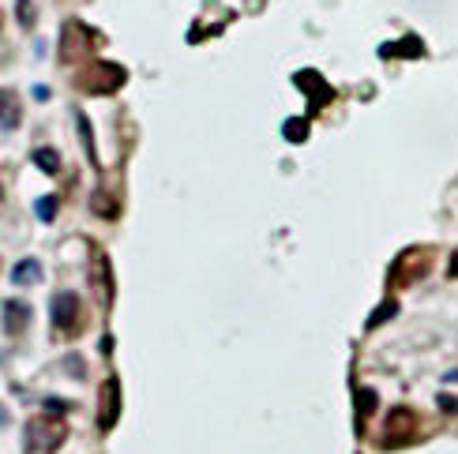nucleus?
Returning a JSON list of instances; mask_svg holds the SVG:
<instances>
[{
  "mask_svg": "<svg viewBox=\"0 0 458 454\" xmlns=\"http://www.w3.org/2000/svg\"><path fill=\"white\" fill-rule=\"evenodd\" d=\"M68 439V425L53 413H38L27 420V450L30 454H53Z\"/></svg>",
  "mask_w": 458,
  "mask_h": 454,
  "instance_id": "f257e3e1",
  "label": "nucleus"
},
{
  "mask_svg": "<svg viewBox=\"0 0 458 454\" xmlns=\"http://www.w3.org/2000/svg\"><path fill=\"white\" fill-rule=\"evenodd\" d=\"M128 79V72L121 68V64H109V60H94V64H86V68L75 75V86L86 94H113V91H121Z\"/></svg>",
  "mask_w": 458,
  "mask_h": 454,
  "instance_id": "f03ea898",
  "label": "nucleus"
},
{
  "mask_svg": "<svg viewBox=\"0 0 458 454\" xmlns=\"http://www.w3.org/2000/svg\"><path fill=\"white\" fill-rule=\"evenodd\" d=\"M49 319H53V331L64 334V338L79 334L83 331V300H79V293H68V289H64V293L53 297Z\"/></svg>",
  "mask_w": 458,
  "mask_h": 454,
  "instance_id": "7ed1b4c3",
  "label": "nucleus"
},
{
  "mask_svg": "<svg viewBox=\"0 0 458 454\" xmlns=\"http://www.w3.org/2000/svg\"><path fill=\"white\" fill-rule=\"evenodd\" d=\"M432 270V248H413V252H402L398 263L391 267V286H410L424 278Z\"/></svg>",
  "mask_w": 458,
  "mask_h": 454,
  "instance_id": "20e7f679",
  "label": "nucleus"
},
{
  "mask_svg": "<svg viewBox=\"0 0 458 454\" xmlns=\"http://www.w3.org/2000/svg\"><path fill=\"white\" fill-rule=\"evenodd\" d=\"M91 41L94 34L86 30L79 19H68V23L60 27V41H57V53H60V60L64 64H75V60H83L86 53H91Z\"/></svg>",
  "mask_w": 458,
  "mask_h": 454,
  "instance_id": "39448f33",
  "label": "nucleus"
},
{
  "mask_svg": "<svg viewBox=\"0 0 458 454\" xmlns=\"http://www.w3.org/2000/svg\"><path fill=\"white\" fill-rule=\"evenodd\" d=\"M413 432H417V413L406 406H398V409H391L387 420H384V447H402V443H410L413 439Z\"/></svg>",
  "mask_w": 458,
  "mask_h": 454,
  "instance_id": "423d86ee",
  "label": "nucleus"
},
{
  "mask_svg": "<svg viewBox=\"0 0 458 454\" xmlns=\"http://www.w3.org/2000/svg\"><path fill=\"white\" fill-rule=\"evenodd\" d=\"M121 420V380L109 375L102 383V398H98V428L113 432V425Z\"/></svg>",
  "mask_w": 458,
  "mask_h": 454,
  "instance_id": "0eeeda50",
  "label": "nucleus"
},
{
  "mask_svg": "<svg viewBox=\"0 0 458 454\" xmlns=\"http://www.w3.org/2000/svg\"><path fill=\"white\" fill-rule=\"evenodd\" d=\"M91 289L98 293L102 305H113V267H109L105 252H91Z\"/></svg>",
  "mask_w": 458,
  "mask_h": 454,
  "instance_id": "6e6552de",
  "label": "nucleus"
},
{
  "mask_svg": "<svg viewBox=\"0 0 458 454\" xmlns=\"http://www.w3.org/2000/svg\"><path fill=\"white\" fill-rule=\"evenodd\" d=\"M297 86H301L304 94H312V102H308V109H312V113L334 98V91H331V86H327L315 72H297Z\"/></svg>",
  "mask_w": 458,
  "mask_h": 454,
  "instance_id": "1a4fd4ad",
  "label": "nucleus"
},
{
  "mask_svg": "<svg viewBox=\"0 0 458 454\" xmlns=\"http://www.w3.org/2000/svg\"><path fill=\"white\" fill-rule=\"evenodd\" d=\"M19 121H23V105H19V94L12 91V86H0V128H19Z\"/></svg>",
  "mask_w": 458,
  "mask_h": 454,
  "instance_id": "9d476101",
  "label": "nucleus"
},
{
  "mask_svg": "<svg viewBox=\"0 0 458 454\" xmlns=\"http://www.w3.org/2000/svg\"><path fill=\"white\" fill-rule=\"evenodd\" d=\"M27 323H30V308L23 305V300H8L4 305V331L15 338V334L27 331Z\"/></svg>",
  "mask_w": 458,
  "mask_h": 454,
  "instance_id": "9b49d317",
  "label": "nucleus"
},
{
  "mask_svg": "<svg viewBox=\"0 0 458 454\" xmlns=\"http://www.w3.org/2000/svg\"><path fill=\"white\" fill-rule=\"evenodd\" d=\"M379 57H424V41L421 38H402L398 46H379Z\"/></svg>",
  "mask_w": 458,
  "mask_h": 454,
  "instance_id": "f8f14e48",
  "label": "nucleus"
},
{
  "mask_svg": "<svg viewBox=\"0 0 458 454\" xmlns=\"http://www.w3.org/2000/svg\"><path fill=\"white\" fill-rule=\"evenodd\" d=\"M12 282L15 286H38L41 282V263L38 259H23V263L12 270Z\"/></svg>",
  "mask_w": 458,
  "mask_h": 454,
  "instance_id": "ddd939ff",
  "label": "nucleus"
},
{
  "mask_svg": "<svg viewBox=\"0 0 458 454\" xmlns=\"http://www.w3.org/2000/svg\"><path fill=\"white\" fill-rule=\"evenodd\" d=\"M91 207H94V214H102V218H117V214H121V207H117V199L109 196L105 188H98L94 196H91Z\"/></svg>",
  "mask_w": 458,
  "mask_h": 454,
  "instance_id": "4468645a",
  "label": "nucleus"
},
{
  "mask_svg": "<svg viewBox=\"0 0 458 454\" xmlns=\"http://www.w3.org/2000/svg\"><path fill=\"white\" fill-rule=\"evenodd\" d=\"M376 402H379V398H376L372 387H361V391H357V417H361V425L376 413Z\"/></svg>",
  "mask_w": 458,
  "mask_h": 454,
  "instance_id": "2eb2a0df",
  "label": "nucleus"
},
{
  "mask_svg": "<svg viewBox=\"0 0 458 454\" xmlns=\"http://www.w3.org/2000/svg\"><path fill=\"white\" fill-rule=\"evenodd\" d=\"M282 135L293 139V143H304V139H308V121H304V116H297V121H286V124H282Z\"/></svg>",
  "mask_w": 458,
  "mask_h": 454,
  "instance_id": "dca6fc26",
  "label": "nucleus"
},
{
  "mask_svg": "<svg viewBox=\"0 0 458 454\" xmlns=\"http://www.w3.org/2000/svg\"><path fill=\"white\" fill-rule=\"evenodd\" d=\"M57 211H60V199L57 196H41L38 207H34V214H38L41 222H53V218H57Z\"/></svg>",
  "mask_w": 458,
  "mask_h": 454,
  "instance_id": "f3484780",
  "label": "nucleus"
},
{
  "mask_svg": "<svg viewBox=\"0 0 458 454\" xmlns=\"http://www.w3.org/2000/svg\"><path fill=\"white\" fill-rule=\"evenodd\" d=\"M34 166H38V169H46V173H57V169H60V158H57V150H46V147H41V150H34Z\"/></svg>",
  "mask_w": 458,
  "mask_h": 454,
  "instance_id": "a211bd4d",
  "label": "nucleus"
},
{
  "mask_svg": "<svg viewBox=\"0 0 458 454\" xmlns=\"http://www.w3.org/2000/svg\"><path fill=\"white\" fill-rule=\"evenodd\" d=\"M15 15H19V23H23V27H34V19H38L34 0H15Z\"/></svg>",
  "mask_w": 458,
  "mask_h": 454,
  "instance_id": "6ab92c4d",
  "label": "nucleus"
},
{
  "mask_svg": "<svg viewBox=\"0 0 458 454\" xmlns=\"http://www.w3.org/2000/svg\"><path fill=\"white\" fill-rule=\"evenodd\" d=\"M395 312H398V305H395V300H387L384 308H376V312H372V319H368V331H372V327H379V323H384V319H391V316H395Z\"/></svg>",
  "mask_w": 458,
  "mask_h": 454,
  "instance_id": "aec40b11",
  "label": "nucleus"
},
{
  "mask_svg": "<svg viewBox=\"0 0 458 454\" xmlns=\"http://www.w3.org/2000/svg\"><path fill=\"white\" fill-rule=\"evenodd\" d=\"M75 124H79V135H83V143H86V154H91V161L98 166V154H94V143H91V124H86V116L79 113V121H75Z\"/></svg>",
  "mask_w": 458,
  "mask_h": 454,
  "instance_id": "412c9836",
  "label": "nucleus"
},
{
  "mask_svg": "<svg viewBox=\"0 0 458 454\" xmlns=\"http://www.w3.org/2000/svg\"><path fill=\"white\" fill-rule=\"evenodd\" d=\"M440 406H443V409H451V413H458V398H451V394L440 398Z\"/></svg>",
  "mask_w": 458,
  "mask_h": 454,
  "instance_id": "4be33fe9",
  "label": "nucleus"
},
{
  "mask_svg": "<svg viewBox=\"0 0 458 454\" xmlns=\"http://www.w3.org/2000/svg\"><path fill=\"white\" fill-rule=\"evenodd\" d=\"M451 274L458 278V252H454V263H451Z\"/></svg>",
  "mask_w": 458,
  "mask_h": 454,
  "instance_id": "5701e85b",
  "label": "nucleus"
},
{
  "mask_svg": "<svg viewBox=\"0 0 458 454\" xmlns=\"http://www.w3.org/2000/svg\"><path fill=\"white\" fill-rule=\"evenodd\" d=\"M4 420H8V413H4V409H0V425H4Z\"/></svg>",
  "mask_w": 458,
  "mask_h": 454,
  "instance_id": "b1692460",
  "label": "nucleus"
}]
</instances>
